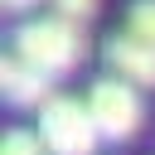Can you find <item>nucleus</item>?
I'll return each mask as SVG.
<instances>
[{
  "label": "nucleus",
  "mask_w": 155,
  "mask_h": 155,
  "mask_svg": "<svg viewBox=\"0 0 155 155\" xmlns=\"http://www.w3.org/2000/svg\"><path fill=\"white\" fill-rule=\"evenodd\" d=\"M39 145H44V140H34L29 131H10V136H5V145H0V155H44Z\"/></svg>",
  "instance_id": "0eeeda50"
},
{
  "label": "nucleus",
  "mask_w": 155,
  "mask_h": 155,
  "mask_svg": "<svg viewBox=\"0 0 155 155\" xmlns=\"http://www.w3.org/2000/svg\"><path fill=\"white\" fill-rule=\"evenodd\" d=\"M34 0H5V10H29Z\"/></svg>",
  "instance_id": "1a4fd4ad"
},
{
  "label": "nucleus",
  "mask_w": 155,
  "mask_h": 155,
  "mask_svg": "<svg viewBox=\"0 0 155 155\" xmlns=\"http://www.w3.org/2000/svg\"><path fill=\"white\" fill-rule=\"evenodd\" d=\"M0 82H5V97L10 102H24V107H44L48 102V78L39 73V68H29L24 58H5V68H0Z\"/></svg>",
  "instance_id": "39448f33"
},
{
  "label": "nucleus",
  "mask_w": 155,
  "mask_h": 155,
  "mask_svg": "<svg viewBox=\"0 0 155 155\" xmlns=\"http://www.w3.org/2000/svg\"><path fill=\"white\" fill-rule=\"evenodd\" d=\"M126 34H136L140 44L155 48V0H136L126 10Z\"/></svg>",
  "instance_id": "423d86ee"
},
{
  "label": "nucleus",
  "mask_w": 155,
  "mask_h": 155,
  "mask_svg": "<svg viewBox=\"0 0 155 155\" xmlns=\"http://www.w3.org/2000/svg\"><path fill=\"white\" fill-rule=\"evenodd\" d=\"M87 111H92L97 136H107V140H126V136H136V126H140V97H136V87L121 82V78L92 82Z\"/></svg>",
  "instance_id": "7ed1b4c3"
},
{
  "label": "nucleus",
  "mask_w": 155,
  "mask_h": 155,
  "mask_svg": "<svg viewBox=\"0 0 155 155\" xmlns=\"http://www.w3.org/2000/svg\"><path fill=\"white\" fill-rule=\"evenodd\" d=\"M53 10H58V19L78 24V19H87V15L97 10V0H53Z\"/></svg>",
  "instance_id": "6e6552de"
},
{
  "label": "nucleus",
  "mask_w": 155,
  "mask_h": 155,
  "mask_svg": "<svg viewBox=\"0 0 155 155\" xmlns=\"http://www.w3.org/2000/svg\"><path fill=\"white\" fill-rule=\"evenodd\" d=\"M107 63L121 73V82H131V87H155V48L140 44L136 34L107 39Z\"/></svg>",
  "instance_id": "20e7f679"
},
{
  "label": "nucleus",
  "mask_w": 155,
  "mask_h": 155,
  "mask_svg": "<svg viewBox=\"0 0 155 155\" xmlns=\"http://www.w3.org/2000/svg\"><path fill=\"white\" fill-rule=\"evenodd\" d=\"M39 140L53 155H92L97 126H92L87 102H78V97H48L39 107Z\"/></svg>",
  "instance_id": "f03ea898"
},
{
  "label": "nucleus",
  "mask_w": 155,
  "mask_h": 155,
  "mask_svg": "<svg viewBox=\"0 0 155 155\" xmlns=\"http://www.w3.org/2000/svg\"><path fill=\"white\" fill-rule=\"evenodd\" d=\"M15 53L29 68H39L44 78H58L78 63L82 39H78V24H68V19H29L15 34Z\"/></svg>",
  "instance_id": "f257e3e1"
}]
</instances>
